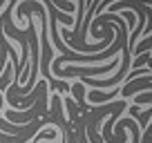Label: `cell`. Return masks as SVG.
Returning a JSON list of instances; mask_svg holds the SVG:
<instances>
[{
	"instance_id": "cell-5",
	"label": "cell",
	"mask_w": 152,
	"mask_h": 143,
	"mask_svg": "<svg viewBox=\"0 0 152 143\" xmlns=\"http://www.w3.org/2000/svg\"><path fill=\"white\" fill-rule=\"evenodd\" d=\"M152 49V36H148V38L139 40L137 45H134V52L132 54H143V52H150Z\"/></svg>"
},
{
	"instance_id": "cell-2",
	"label": "cell",
	"mask_w": 152,
	"mask_h": 143,
	"mask_svg": "<svg viewBox=\"0 0 152 143\" xmlns=\"http://www.w3.org/2000/svg\"><path fill=\"white\" fill-rule=\"evenodd\" d=\"M119 94H121V87H112L110 92L92 90V92H90V101H92V103H105V101H110V103H112Z\"/></svg>"
},
{
	"instance_id": "cell-1",
	"label": "cell",
	"mask_w": 152,
	"mask_h": 143,
	"mask_svg": "<svg viewBox=\"0 0 152 143\" xmlns=\"http://www.w3.org/2000/svg\"><path fill=\"white\" fill-rule=\"evenodd\" d=\"M119 65H121L119 58H112V61L105 63V65H85V67H81V65H69V67H61L54 76L61 78V81H67V78H83V76H87V78H99V76H103V74L116 72V69H119Z\"/></svg>"
},
{
	"instance_id": "cell-4",
	"label": "cell",
	"mask_w": 152,
	"mask_h": 143,
	"mask_svg": "<svg viewBox=\"0 0 152 143\" xmlns=\"http://www.w3.org/2000/svg\"><path fill=\"white\" fill-rule=\"evenodd\" d=\"M52 139H58V130H43V132H36L34 134V143L38 141H52Z\"/></svg>"
},
{
	"instance_id": "cell-3",
	"label": "cell",
	"mask_w": 152,
	"mask_h": 143,
	"mask_svg": "<svg viewBox=\"0 0 152 143\" xmlns=\"http://www.w3.org/2000/svg\"><path fill=\"white\" fill-rule=\"evenodd\" d=\"M130 114H132V116H137V119H139L141 128H145V123L150 121V116H152V107H148L145 112H139V105H132V107H130Z\"/></svg>"
},
{
	"instance_id": "cell-6",
	"label": "cell",
	"mask_w": 152,
	"mask_h": 143,
	"mask_svg": "<svg viewBox=\"0 0 152 143\" xmlns=\"http://www.w3.org/2000/svg\"><path fill=\"white\" fill-rule=\"evenodd\" d=\"M150 56H152L150 52H145V54H139V56H137V61H132V69H139V67H143L148 61H150Z\"/></svg>"
}]
</instances>
